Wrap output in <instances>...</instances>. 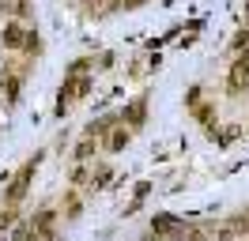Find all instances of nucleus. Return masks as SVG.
I'll use <instances>...</instances> for the list:
<instances>
[{
  "label": "nucleus",
  "instance_id": "5",
  "mask_svg": "<svg viewBox=\"0 0 249 241\" xmlns=\"http://www.w3.org/2000/svg\"><path fill=\"white\" fill-rule=\"evenodd\" d=\"M124 4H128V8H136V4H143V0H124Z\"/></svg>",
  "mask_w": 249,
  "mask_h": 241
},
{
  "label": "nucleus",
  "instance_id": "3",
  "mask_svg": "<svg viewBox=\"0 0 249 241\" xmlns=\"http://www.w3.org/2000/svg\"><path fill=\"white\" fill-rule=\"evenodd\" d=\"M151 230H159V234H166V230H174V219H155V223H151Z\"/></svg>",
  "mask_w": 249,
  "mask_h": 241
},
{
  "label": "nucleus",
  "instance_id": "1",
  "mask_svg": "<svg viewBox=\"0 0 249 241\" xmlns=\"http://www.w3.org/2000/svg\"><path fill=\"white\" fill-rule=\"evenodd\" d=\"M31 173H34V162H27V166H23V173L16 177V185H12V192H8L12 200H19V196H23V189H27V177H31Z\"/></svg>",
  "mask_w": 249,
  "mask_h": 241
},
{
  "label": "nucleus",
  "instance_id": "2",
  "mask_svg": "<svg viewBox=\"0 0 249 241\" xmlns=\"http://www.w3.org/2000/svg\"><path fill=\"white\" fill-rule=\"evenodd\" d=\"M124 143H128V132H113V136H109V147H113V151H121Z\"/></svg>",
  "mask_w": 249,
  "mask_h": 241
},
{
  "label": "nucleus",
  "instance_id": "4",
  "mask_svg": "<svg viewBox=\"0 0 249 241\" xmlns=\"http://www.w3.org/2000/svg\"><path fill=\"white\" fill-rule=\"evenodd\" d=\"M128 117H132V124H140V120H143V102L132 105V109H128Z\"/></svg>",
  "mask_w": 249,
  "mask_h": 241
}]
</instances>
